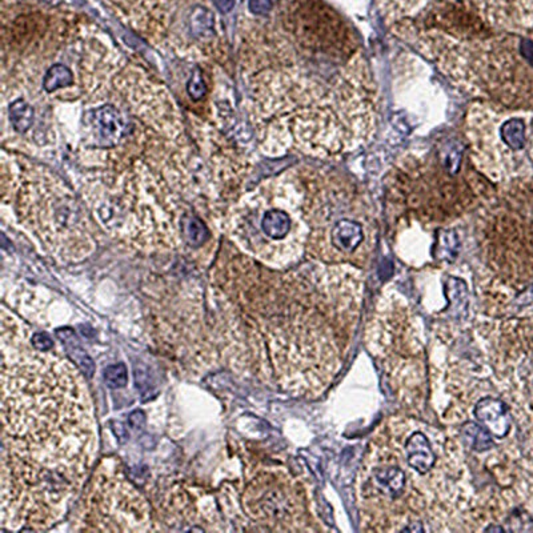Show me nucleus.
<instances>
[{
    "instance_id": "obj_1",
    "label": "nucleus",
    "mask_w": 533,
    "mask_h": 533,
    "mask_svg": "<svg viewBox=\"0 0 533 533\" xmlns=\"http://www.w3.org/2000/svg\"><path fill=\"white\" fill-rule=\"evenodd\" d=\"M2 320V450L79 488L98 446L86 384L67 360L24 347L14 316Z\"/></svg>"
},
{
    "instance_id": "obj_2",
    "label": "nucleus",
    "mask_w": 533,
    "mask_h": 533,
    "mask_svg": "<svg viewBox=\"0 0 533 533\" xmlns=\"http://www.w3.org/2000/svg\"><path fill=\"white\" fill-rule=\"evenodd\" d=\"M419 46L462 90L503 110L533 112V39L488 34L458 39L422 30Z\"/></svg>"
},
{
    "instance_id": "obj_3",
    "label": "nucleus",
    "mask_w": 533,
    "mask_h": 533,
    "mask_svg": "<svg viewBox=\"0 0 533 533\" xmlns=\"http://www.w3.org/2000/svg\"><path fill=\"white\" fill-rule=\"evenodd\" d=\"M456 140L427 154L407 155L387 178V196L400 210L427 220H450L487 203L494 186Z\"/></svg>"
},
{
    "instance_id": "obj_4",
    "label": "nucleus",
    "mask_w": 533,
    "mask_h": 533,
    "mask_svg": "<svg viewBox=\"0 0 533 533\" xmlns=\"http://www.w3.org/2000/svg\"><path fill=\"white\" fill-rule=\"evenodd\" d=\"M224 224L247 254L266 263L290 262L306 236L303 188L296 178L267 180L234 204Z\"/></svg>"
},
{
    "instance_id": "obj_5",
    "label": "nucleus",
    "mask_w": 533,
    "mask_h": 533,
    "mask_svg": "<svg viewBox=\"0 0 533 533\" xmlns=\"http://www.w3.org/2000/svg\"><path fill=\"white\" fill-rule=\"evenodd\" d=\"M16 183L19 218L48 251L75 262L91 254L94 240L86 212L60 180L35 168Z\"/></svg>"
},
{
    "instance_id": "obj_6",
    "label": "nucleus",
    "mask_w": 533,
    "mask_h": 533,
    "mask_svg": "<svg viewBox=\"0 0 533 533\" xmlns=\"http://www.w3.org/2000/svg\"><path fill=\"white\" fill-rule=\"evenodd\" d=\"M467 134L472 163L490 182L533 176V112L480 102L468 114Z\"/></svg>"
},
{
    "instance_id": "obj_7",
    "label": "nucleus",
    "mask_w": 533,
    "mask_h": 533,
    "mask_svg": "<svg viewBox=\"0 0 533 533\" xmlns=\"http://www.w3.org/2000/svg\"><path fill=\"white\" fill-rule=\"evenodd\" d=\"M78 490L62 476L2 451V527L44 530Z\"/></svg>"
},
{
    "instance_id": "obj_8",
    "label": "nucleus",
    "mask_w": 533,
    "mask_h": 533,
    "mask_svg": "<svg viewBox=\"0 0 533 533\" xmlns=\"http://www.w3.org/2000/svg\"><path fill=\"white\" fill-rule=\"evenodd\" d=\"M150 510L142 495L122 475L108 472L95 479L84 524L94 531H146Z\"/></svg>"
},
{
    "instance_id": "obj_9",
    "label": "nucleus",
    "mask_w": 533,
    "mask_h": 533,
    "mask_svg": "<svg viewBox=\"0 0 533 533\" xmlns=\"http://www.w3.org/2000/svg\"><path fill=\"white\" fill-rule=\"evenodd\" d=\"M474 414L496 438H506L511 430V416L502 400L486 398L476 404Z\"/></svg>"
},
{
    "instance_id": "obj_10",
    "label": "nucleus",
    "mask_w": 533,
    "mask_h": 533,
    "mask_svg": "<svg viewBox=\"0 0 533 533\" xmlns=\"http://www.w3.org/2000/svg\"><path fill=\"white\" fill-rule=\"evenodd\" d=\"M406 451L408 466L414 468L419 474H427L434 467L436 456L432 451L430 442L422 432H415L408 439Z\"/></svg>"
},
{
    "instance_id": "obj_11",
    "label": "nucleus",
    "mask_w": 533,
    "mask_h": 533,
    "mask_svg": "<svg viewBox=\"0 0 533 533\" xmlns=\"http://www.w3.org/2000/svg\"><path fill=\"white\" fill-rule=\"evenodd\" d=\"M380 10L390 19L403 20L420 14L431 0H376Z\"/></svg>"
},
{
    "instance_id": "obj_12",
    "label": "nucleus",
    "mask_w": 533,
    "mask_h": 533,
    "mask_svg": "<svg viewBox=\"0 0 533 533\" xmlns=\"http://www.w3.org/2000/svg\"><path fill=\"white\" fill-rule=\"evenodd\" d=\"M376 487L392 499L402 495L406 487V474L400 468H379L374 474Z\"/></svg>"
},
{
    "instance_id": "obj_13",
    "label": "nucleus",
    "mask_w": 533,
    "mask_h": 533,
    "mask_svg": "<svg viewBox=\"0 0 533 533\" xmlns=\"http://www.w3.org/2000/svg\"><path fill=\"white\" fill-rule=\"evenodd\" d=\"M180 234L182 240L190 247H200L210 238V232L204 226L202 220L194 214L184 212L182 220H180Z\"/></svg>"
},
{
    "instance_id": "obj_14",
    "label": "nucleus",
    "mask_w": 533,
    "mask_h": 533,
    "mask_svg": "<svg viewBox=\"0 0 533 533\" xmlns=\"http://www.w3.org/2000/svg\"><path fill=\"white\" fill-rule=\"evenodd\" d=\"M10 111V123L18 134L24 135L31 130L34 124L35 110L27 100L16 99L8 107Z\"/></svg>"
},
{
    "instance_id": "obj_15",
    "label": "nucleus",
    "mask_w": 533,
    "mask_h": 533,
    "mask_svg": "<svg viewBox=\"0 0 533 533\" xmlns=\"http://www.w3.org/2000/svg\"><path fill=\"white\" fill-rule=\"evenodd\" d=\"M75 82L72 71L64 64L56 63L46 71L43 76V90L47 94H54L62 88H68Z\"/></svg>"
},
{
    "instance_id": "obj_16",
    "label": "nucleus",
    "mask_w": 533,
    "mask_h": 533,
    "mask_svg": "<svg viewBox=\"0 0 533 533\" xmlns=\"http://www.w3.org/2000/svg\"><path fill=\"white\" fill-rule=\"evenodd\" d=\"M56 335L59 336V339L62 340L63 344H66L68 354H70L72 359L78 363V366L82 368L84 374H87L88 378H92L95 371L94 362H92L90 356L78 346V343H75L78 342V340L75 339L74 332L71 330H59L56 331Z\"/></svg>"
},
{
    "instance_id": "obj_17",
    "label": "nucleus",
    "mask_w": 533,
    "mask_h": 533,
    "mask_svg": "<svg viewBox=\"0 0 533 533\" xmlns=\"http://www.w3.org/2000/svg\"><path fill=\"white\" fill-rule=\"evenodd\" d=\"M462 435L464 443H466L471 450L483 452L491 450V448L494 447L492 434H490L486 428L480 427L479 424L471 422L464 424Z\"/></svg>"
},
{
    "instance_id": "obj_18",
    "label": "nucleus",
    "mask_w": 533,
    "mask_h": 533,
    "mask_svg": "<svg viewBox=\"0 0 533 533\" xmlns=\"http://www.w3.org/2000/svg\"><path fill=\"white\" fill-rule=\"evenodd\" d=\"M191 32L198 39H211L214 36V15L206 8H196L191 15Z\"/></svg>"
},
{
    "instance_id": "obj_19",
    "label": "nucleus",
    "mask_w": 533,
    "mask_h": 533,
    "mask_svg": "<svg viewBox=\"0 0 533 533\" xmlns=\"http://www.w3.org/2000/svg\"><path fill=\"white\" fill-rule=\"evenodd\" d=\"M104 380H106L107 386L111 388H122L126 386L128 382L126 366L120 363L107 367L106 371H104Z\"/></svg>"
},
{
    "instance_id": "obj_20",
    "label": "nucleus",
    "mask_w": 533,
    "mask_h": 533,
    "mask_svg": "<svg viewBox=\"0 0 533 533\" xmlns=\"http://www.w3.org/2000/svg\"><path fill=\"white\" fill-rule=\"evenodd\" d=\"M187 91L195 102H198L206 94V83H204L203 75L199 68H196L194 74H192L190 82L187 84Z\"/></svg>"
},
{
    "instance_id": "obj_21",
    "label": "nucleus",
    "mask_w": 533,
    "mask_h": 533,
    "mask_svg": "<svg viewBox=\"0 0 533 533\" xmlns=\"http://www.w3.org/2000/svg\"><path fill=\"white\" fill-rule=\"evenodd\" d=\"M248 8L254 15L264 16L270 14L274 8V0H250Z\"/></svg>"
},
{
    "instance_id": "obj_22",
    "label": "nucleus",
    "mask_w": 533,
    "mask_h": 533,
    "mask_svg": "<svg viewBox=\"0 0 533 533\" xmlns=\"http://www.w3.org/2000/svg\"><path fill=\"white\" fill-rule=\"evenodd\" d=\"M31 344L32 347L35 348V350L39 351H50L52 346H54V343H52V340L50 336L47 334H43V332H39V334H35L31 338Z\"/></svg>"
},
{
    "instance_id": "obj_23",
    "label": "nucleus",
    "mask_w": 533,
    "mask_h": 533,
    "mask_svg": "<svg viewBox=\"0 0 533 533\" xmlns=\"http://www.w3.org/2000/svg\"><path fill=\"white\" fill-rule=\"evenodd\" d=\"M212 2H214L215 7L218 8L222 14H227V12H230L235 6V0H212Z\"/></svg>"
}]
</instances>
